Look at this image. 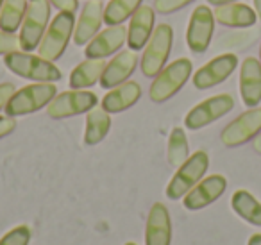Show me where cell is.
I'll list each match as a JSON object with an SVG mask.
<instances>
[{
	"mask_svg": "<svg viewBox=\"0 0 261 245\" xmlns=\"http://www.w3.org/2000/svg\"><path fill=\"white\" fill-rule=\"evenodd\" d=\"M4 63L13 74L36 83H58L61 70L48 59L34 56L31 52H11L4 56Z\"/></svg>",
	"mask_w": 261,
	"mask_h": 245,
	"instance_id": "6da1fadb",
	"label": "cell"
},
{
	"mask_svg": "<svg viewBox=\"0 0 261 245\" xmlns=\"http://www.w3.org/2000/svg\"><path fill=\"white\" fill-rule=\"evenodd\" d=\"M56 95H58V88L54 83H34L23 86L22 90L15 91L6 104V115L16 118V116L36 113L41 108H47Z\"/></svg>",
	"mask_w": 261,
	"mask_h": 245,
	"instance_id": "7a4b0ae2",
	"label": "cell"
},
{
	"mask_svg": "<svg viewBox=\"0 0 261 245\" xmlns=\"http://www.w3.org/2000/svg\"><path fill=\"white\" fill-rule=\"evenodd\" d=\"M73 31H75L73 13L68 11L58 13L56 18L48 23L47 31H45L43 38H41V43L38 47V56L54 63L56 59H59L65 54L70 38L73 36Z\"/></svg>",
	"mask_w": 261,
	"mask_h": 245,
	"instance_id": "3957f363",
	"label": "cell"
},
{
	"mask_svg": "<svg viewBox=\"0 0 261 245\" xmlns=\"http://www.w3.org/2000/svg\"><path fill=\"white\" fill-rule=\"evenodd\" d=\"M192 70H193V65L188 58L175 59L174 63L167 65L156 76L154 83L150 84V90H149L150 101L161 104V102L172 99L186 83H188L190 76H192Z\"/></svg>",
	"mask_w": 261,
	"mask_h": 245,
	"instance_id": "277c9868",
	"label": "cell"
},
{
	"mask_svg": "<svg viewBox=\"0 0 261 245\" xmlns=\"http://www.w3.org/2000/svg\"><path fill=\"white\" fill-rule=\"evenodd\" d=\"M207 168H210V156L204 151H197L182 163L174 174L167 186V197L170 201H177L182 199L204 176H206Z\"/></svg>",
	"mask_w": 261,
	"mask_h": 245,
	"instance_id": "5b68a950",
	"label": "cell"
},
{
	"mask_svg": "<svg viewBox=\"0 0 261 245\" xmlns=\"http://www.w3.org/2000/svg\"><path fill=\"white\" fill-rule=\"evenodd\" d=\"M174 43V29L168 23H160L154 29L142 56V72L145 77H156L165 68Z\"/></svg>",
	"mask_w": 261,
	"mask_h": 245,
	"instance_id": "8992f818",
	"label": "cell"
},
{
	"mask_svg": "<svg viewBox=\"0 0 261 245\" xmlns=\"http://www.w3.org/2000/svg\"><path fill=\"white\" fill-rule=\"evenodd\" d=\"M50 4L48 0H31L20 33V45L23 52H33L40 47L41 38L48 27Z\"/></svg>",
	"mask_w": 261,
	"mask_h": 245,
	"instance_id": "52a82bcc",
	"label": "cell"
},
{
	"mask_svg": "<svg viewBox=\"0 0 261 245\" xmlns=\"http://www.w3.org/2000/svg\"><path fill=\"white\" fill-rule=\"evenodd\" d=\"M98 99L93 91L86 90H68L58 93L47 106V113L50 118L63 120L70 116L83 115L97 106Z\"/></svg>",
	"mask_w": 261,
	"mask_h": 245,
	"instance_id": "ba28073f",
	"label": "cell"
},
{
	"mask_svg": "<svg viewBox=\"0 0 261 245\" xmlns=\"http://www.w3.org/2000/svg\"><path fill=\"white\" fill-rule=\"evenodd\" d=\"M232 108H234V99L229 93L215 95V97L206 99L200 104H197L195 108L190 109V113L185 118V126L190 131L202 129V127L225 116L229 111H232Z\"/></svg>",
	"mask_w": 261,
	"mask_h": 245,
	"instance_id": "9c48e42d",
	"label": "cell"
},
{
	"mask_svg": "<svg viewBox=\"0 0 261 245\" xmlns=\"http://www.w3.org/2000/svg\"><path fill=\"white\" fill-rule=\"evenodd\" d=\"M261 133V108H249L224 127L220 140L225 147H240Z\"/></svg>",
	"mask_w": 261,
	"mask_h": 245,
	"instance_id": "30bf717a",
	"label": "cell"
},
{
	"mask_svg": "<svg viewBox=\"0 0 261 245\" xmlns=\"http://www.w3.org/2000/svg\"><path fill=\"white\" fill-rule=\"evenodd\" d=\"M215 31V15L207 6H197L190 16L188 31H186V43L190 51L202 54L210 48L211 38Z\"/></svg>",
	"mask_w": 261,
	"mask_h": 245,
	"instance_id": "8fae6325",
	"label": "cell"
},
{
	"mask_svg": "<svg viewBox=\"0 0 261 245\" xmlns=\"http://www.w3.org/2000/svg\"><path fill=\"white\" fill-rule=\"evenodd\" d=\"M225 188H227V179L220 174H213L206 179L202 177L182 197V204L188 211H199V209H204L206 206L213 204L217 199H220L224 195Z\"/></svg>",
	"mask_w": 261,
	"mask_h": 245,
	"instance_id": "7c38bea8",
	"label": "cell"
},
{
	"mask_svg": "<svg viewBox=\"0 0 261 245\" xmlns=\"http://www.w3.org/2000/svg\"><path fill=\"white\" fill-rule=\"evenodd\" d=\"M238 66V58L236 54H222L217 56L215 59H211L210 63L199 68L193 76V86L197 90H207V88H213L217 84L224 83L229 76L236 70Z\"/></svg>",
	"mask_w": 261,
	"mask_h": 245,
	"instance_id": "4fadbf2b",
	"label": "cell"
},
{
	"mask_svg": "<svg viewBox=\"0 0 261 245\" xmlns=\"http://www.w3.org/2000/svg\"><path fill=\"white\" fill-rule=\"evenodd\" d=\"M138 65V56L135 51H123L120 54H116L111 61L106 65L104 74L100 77V86L106 90H113V88L120 86L122 83H125L136 70Z\"/></svg>",
	"mask_w": 261,
	"mask_h": 245,
	"instance_id": "5bb4252c",
	"label": "cell"
},
{
	"mask_svg": "<svg viewBox=\"0 0 261 245\" xmlns=\"http://www.w3.org/2000/svg\"><path fill=\"white\" fill-rule=\"evenodd\" d=\"M104 6L100 0H90L84 6L79 20L75 22L73 41L75 45H88L98 34V29L104 23Z\"/></svg>",
	"mask_w": 261,
	"mask_h": 245,
	"instance_id": "9a60e30c",
	"label": "cell"
},
{
	"mask_svg": "<svg viewBox=\"0 0 261 245\" xmlns=\"http://www.w3.org/2000/svg\"><path fill=\"white\" fill-rule=\"evenodd\" d=\"M154 22H156V13L149 6H140L130 16L129 31H127V45L130 51H142L150 40L154 33Z\"/></svg>",
	"mask_w": 261,
	"mask_h": 245,
	"instance_id": "2e32d148",
	"label": "cell"
},
{
	"mask_svg": "<svg viewBox=\"0 0 261 245\" xmlns=\"http://www.w3.org/2000/svg\"><path fill=\"white\" fill-rule=\"evenodd\" d=\"M127 41V31L123 26H113L106 31L98 33L90 43L86 45V58L90 59H106L108 56H113L122 48V45Z\"/></svg>",
	"mask_w": 261,
	"mask_h": 245,
	"instance_id": "e0dca14e",
	"label": "cell"
},
{
	"mask_svg": "<svg viewBox=\"0 0 261 245\" xmlns=\"http://www.w3.org/2000/svg\"><path fill=\"white\" fill-rule=\"evenodd\" d=\"M240 95L247 108H257L261 102V63L256 58L243 59L240 68Z\"/></svg>",
	"mask_w": 261,
	"mask_h": 245,
	"instance_id": "ac0fdd59",
	"label": "cell"
},
{
	"mask_svg": "<svg viewBox=\"0 0 261 245\" xmlns=\"http://www.w3.org/2000/svg\"><path fill=\"white\" fill-rule=\"evenodd\" d=\"M172 243V220L167 206L156 202L150 208L145 227V245H170Z\"/></svg>",
	"mask_w": 261,
	"mask_h": 245,
	"instance_id": "d6986e66",
	"label": "cell"
},
{
	"mask_svg": "<svg viewBox=\"0 0 261 245\" xmlns=\"http://www.w3.org/2000/svg\"><path fill=\"white\" fill-rule=\"evenodd\" d=\"M140 97H142V86L136 81H125V83L113 88L109 93L104 95L100 108H104L109 115L111 113H122L125 109L133 108L140 101Z\"/></svg>",
	"mask_w": 261,
	"mask_h": 245,
	"instance_id": "ffe728a7",
	"label": "cell"
},
{
	"mask_svg": "<svg viewBox=\"0 0 261 245\" xmlns=\"http://www.w3.org/2000/svg\"><path fill=\"white\" fill-rule=\"evenodd\" d=\"M215 20L220 26L225 27H234V29H247L252 27L257 20L256 9L249 8L247 4H240V2H232V4L218 6L213 11Z\"/></svg>",
	"mask_w": 261,
	"mask_h": 245,
	"instance_id": "44dd1931",
	"label": "cell"
},
{
	"mask_svg": "<svg viewBox=\"0 0 261 245\" xmlns=\"http://www.w3.org/2000/svg\"><path fill=\"white\" fill-rule=\"evenodd\" d=\"M108 63L104 59H90L79 63L70 74V88L72 90H86V88L93 86L97 81H100L104 68Z\"/></svg>",
	"mask_w": 261,
	"mask_h": 245,
	"instance_id": "7402d4cb",
	"label": "cell"
},
{
	"mask_svg": "<svg viewBox=\"0 0 261 245\" xmlns=\"http://www.w3.org/2000/svg\"><path fill=\"white\" fill-rule=\"evenodd\" d=\"M231 208L245 222L261 227V202L250 191L236 190L231 197Z\"/></svg>",
	"mask_w": 261,
	"mask_h": 245,
	"instance_id": "603a6c76",
	"label": "cell"
},
{
	"mask_svg": "<svg viewBox=\"0 0 261 245\" xmlns=\"http://www.w3.org/2000/svg\"><path fill=\"white\" fill-rule=\"evenodd\" d=\"M111 129V116L104 108L90 109L86 115V133H84V143L97 145L108 136Z\"/></svg>",
	"mask_w": 261,
	"mask_h": 245,
	"instance_id": "cb8c5ba5",
	"label": "cell"
},
{
	"mask_svg": "<svg viewBox=\"0 0 261 245\" xmlns=\"http://www.w3.org/2000/svg\"><path fill=\"white\" fill-rule=\"evenodd\" d=\"M27 8V0H4L0 9V31L16 33L22 27Z\"/></svg>",
	"mask_w": 261,
	"mask_h": 245,
	"instance_id": "d4e9b609",
	"label": "cell"
},
{
	"mask_svg": "<svg viewBox=\"0 0 261 245\" xmlns=\"http://www.w3.org/2000/svg\"><path fill=\"white\" fill-rule=\"evenodd\" d=\"M143 0H111L104 9V23L109 27L120 26L129 16L135 15Z\"/></svg>",
	"mask_w": 261,
	"mask_h": 245,
	"instance_id": "484cf974",
	"label": "cell"
},
{
	"mask_svg": "<svg viewBox=\"0 0 261 245\" xmlns=\"http://www.w3.org/2000/svg\"><path fill=\"white\" fill-rule=\"evenodd\" d=\"M190 158V149H188V138H186L185 129L181 127H174L168 138V163L175 168L182 165L186 159Z\"/></svg>",
	"mask_w": 261,
	"mask_h": 245,
	"instance_id": "4316f807",
	"label": "cell"
},
{
	"mask_svg": "<svg viewBox=\"0 0 261 245\" xmlns=\"http://www.w3.org/2000/svg\"><path fill=\"white\" fill-rule=\"evenodd\" d=\"M31 229L27 226H18L15 229L8 231L0 238V245H29Z\"/></svg>",
	"mask_w": 261,
	"mask_h": 245,
	"instance_id": "83f0119b",
	"label": "cell"
},
{
	"mask_svg": "<svg viewBox=\"0 0 261 245\" xmlns=\"http://www.w3.org/2000/svg\"><path fill=\"white\" fill-rule=\"evenodd\" d=\"M20 48H22V45H20V36H16L15 33L0 31V56L18 52Z\"/></svg>",
	"mask_w": 261,
	"mask_h": 245,
	"instance_id": "f1b7e54d",
	"label": "cell"
},
{
	"mask_svg": "<svg viewBox=\"0 0 261 245\" xmlns=\"http://www.w3.org/2000/svg\"><path fill=\"white\" fill-rule=\"evenodd\" d=\"M192 2L193 0H156V2H154V8H156V11L161 13V15H170V13L179 11V9L192 4Z\"/></svg>",
	"mask_w": 261,
	"mask_h": 245,
	"instance_id": "f546056e",
	"label": "cell"
},
{
	"mask_svg": "<svg viewBox=\"0 0 261 245\" xmlns=\"http://www.w3.org/2000/svg\"><path fill=\"white\" fill-rule=\"evenodd\" d=\"M16 127V120L15 116H9V115H0V138L8 136L15 131Z\"/></svg>",
	"mask_w": 261,
	"mask_h": 245,
	"instance_id": "4dcf8cb0",
	"label": "cell"
},
{
	"mask_svg": "<svg viewBox=\"0 0 261 245\" xmlns=\"http://www.w3.org/2000/svg\"><path fill=\"white\" fill-rule=\"evenodd\" d=\"M15 86L11 83H2L0 84V109H4L6 104L9 102V99L15 93Z\"/></svg>",
	"mask_w": 261,
	"mask_h": 245,
	"instance_id": "1f68e13d",
	"label": "cell"
},
{
	"mask_svg": "<svg viewBox=\"0 0 261 245\" xmlns=\"http://www.w3.org/2000/svg\"><path fill=\"white\" fill-rule=\"evenodd\" d=\"M59 11H68V13H73L77 8H79V0H48Z\"/></svg>",
	"mask_w": 261,
	"mask_h": 245,
	"instance_id": "d6a6232c",
	"label": "cell"
},
{
	"mask_svg": "<svg viewBox=\"0 0 261 245\" xmlns=\"http://www.w3.org/2000/svg\"><path fill=\"white\" fill-rule=\"evenodd\" d=\"M232 2H238V0H207V4L215 6V8H218V6H225V4H232Z\"/></svg>",
	"mask_w": 261,
	"mask_h": 245,
	"instance_id": "836d02e7",
	"label": "cell"
},
{
	"mask_svg": "<svg viewBox=\"0 0 261 245\" xmlns=\"http://www.w3.org/2000/svg\"><path fill=\"white\" fill-rule=\"evenodd\" d=\"M252 147H254V151H256L257 154H261V133L252 140Z\"/></svg>",
	"mask_w": 261,
	"mask_h": 245,
	"instance_id": "e575fe53",
	"label": "cell"
},
{
	"mask_svg": "<svg viewBox=\"0 0 261 245\" xmlns=\"http://www.w3.org/2000/svg\"><path fill=\"white\" fill-rule=\"evenodd\" d=\"M247 245H261V234L259 233L252 234V236L249 238V243Z\"/></svg>",
	"mask_w": 261,
	"mask_h": 245,
	"instance_id": "d590c367",
	"label": "cell"
},
{
	"mask_svg": "<svg viewBox=\"0 0 261 245\" xmlns=\"http://www.w3.org/2000/svg\"><path fill=\"white\" fill-rule=\"evenodd\" d=\"M254 9L257 13V18L261 20V0H254Z\"/></svg>",
	"mask_w": 261,
	"mask_h": 245,
	"instance_id": "8d00e7d4",
	"label": "cell"
},
{
	"mask_svg": "<svg viewBox=\"0 0 261 245\" xmlns=\"http://www.w3.org/2000/svg\"><path fill=\"white\" fill-rule=\"evenodd\" d=\"M2 6H4V0H0V9H2Z\"/></svg>",
	"mask_w": 261,
	"mask_h": 245,
	"instance_id": "74e56055",
	"label": "cell"
},
{
	"mask_svg": "<svg viewBox=\"0 0 261 245\" xmlns=\"http://www.w3.org/2000/svg\"><path fill=\"white\" fill-rule=\"evenodd\" d=\"M125 245H136V243H133V241H127V243Z\"/></svg>",
	"mask_w": 261,
	"mask_h": 245,
	"instance_id": "f35d334b",
	"label": "cell"
},
{
	"mask_svg": "<svg viewBox=\"0 0 261 245\" xmlns=\"http://www.w3.org/2000/svg\"><path fill=\"white\" fill-rule=\"evenodd\" d=\"M259 63H261V45H259Z\"/></svg>",
	"mask_w": 261,
	"mask_h": 245,
	"instance_id": "ab89813d",
	"label": "cell"
}]
</instances>
